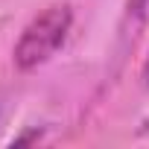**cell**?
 <instances>
[{"instance_id":"2","label":"cell","mask_w":149,"mask_h":149,"mask_svg":"<svg viewBox=\"0 0 149 149\" xmlns=\"http://www.w3.org/2000/svg\"><path fill=\"white\" fill-rule=\"evenodd\" d=\"M146 79H149V61H146Z\"/></svg>"},{"instance_id":"1","label":"cell","mask_w":149,"mask_h":149,"mask_svg":"<svg viewBox=\"0 0 149 149\" xmlns=\"http://www.w3.org/2000/svg\"><path fill=\"white\" fill-rule=\"evenodd\" d=\"M73 26V9L67 3H53L44 12H38L21 32L15 44V64L18 70L29 73L41 64H47L61 44L67 41V32Z\"/></svg>"}]
</instances>
